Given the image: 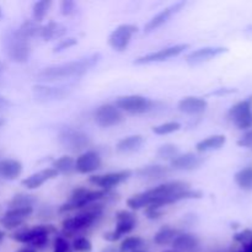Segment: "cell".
Listing matches in <instances>:
<instances>
[{"label":"cell","instance_id":"cell-37","mask_svg":"<svg viewBox=\"0 0 252 252\" xmlns=\"http://www.w3.org/2000/svg\"><path fill=\"white\" fill-rule=\"evenodd\" d=\"M180 154L179 147L176 144H172V143H166V144H162L161 147H159L158 149L157 155L159 159L162 160H169L171 161L174 158H176Z\"/></svg>","mask_w":252,"mask_h":252},{"label":"cell","instance_id":"cell-7","mask_svg":"<svg viewBox=\"0 0 252 252\" xmlns=\"http://www.w3.org/2000/svg\"><path fill=\"white\" fill-rule=\"evenodd\" d=\"M115 229L111 231H107L103 235V239L108 243H116L121 240L125 235L132 233L138 224V218L134 212L132 211H118L115 216Z\"/></svg>","mask_w":252,"mask_h":252},{"label":"cell","instance_id":"cell-13","mask_svg":"<svg viewBox=\"0 0 252 252\" xmlns=\"http://www.w3.org/2000/svg\"><path fill=\"white\" fill-rule=\"evenodd\" d=\"M138 27L132 24H122L116 27L108 36V44L116 52H125L132 42Z\"/></svg>","mask_w":252,"mask_h":252},{"label":"cell","instance_id":"cell-21","mask_svg":"<svg viewBox=\"0 0 252 252\" xmlns=\"http://www.w3.org/2000/svg\"><path fill=\"white\" fill-rule=\"evenodd\" d=\"M207 107H208L207 100L198 96H185L177 102V108L180 112L189 116L202 115L206 112Z\"/></svg>","mask_w":252,"mask_h":252},{"label":"cell","instance_id":"cell-38","mask_svg":"<svg viewBox=\"0 0 252 252\" xmlns=\"http://www.w3.org/2000/svg\"><path fill=\"white\" fill-rule=\"evenodd\" d=\"M73 252H91L93 251V243L86 236H78L71 243Z\"/></svg>","mask_w":252,"mask_h":252},{"label":"cell","instance_id":"cell-20","mask_svg":"<svg viewBox=\"0 0 252 252\" xmlns=\"http://www.w3.org/2000/svg\"><path fill=\"white\" fill-rule=\"evenodd\" d=\"M203 158L199 157L196 153H185L179 154L176 158L170 161V169L179 170V171H193L201 167L203 164Z\"/></svg>","mask_w":252,"mask_h":252},{"label":"cell","instance_id":"cell-1","mask_svg":"<svg viewBox=\"0 0 252 252\" xmlns=\"http://www.w3.org/2000/svg\"><path fill=\"white\" fill-rule=\"evenodd\" d=\"M203 193L198 189H192L191 185L186 181L176 180L160 184L153 189L140 193L133 194L127 199V206L130 211H139L148 206L164 207L179 203L189 199H201Z\"/></svg>","mask_w":252,"mask_h":252},{"label":"cell","instance_id":"cell-18","mask_svg":"<svg viewBox=\"0 0 252 252\" xmlns=\"http://www.w3.org/2000/svg\"><path fill=\"white\" fill-rule=\"evenodd\" d=\"M186 5L185 1H177L175 4H171L170 6L165 7L161 11L158 12L155 16H153L149 21L145 24L144 26V32L145 33H150V32H154L155 30L160 29L161 26H164L175 14L180 12L182 10V7Z\"/></svg>","mask_w":252,"mask_h":252},{"label":"cell","instance_id":"cell-9","mask_svg":"<svg viewBox=\"0 0 252 252\" xmlns=\"http://www.w3.org/2000/svg\"><path fill=\"white\" fill-rule=\"evenodd\" d=\"M115 106L123 113L129 115H143L154 108V101L142 95L121 96L116 100Z\"/></svg>","mask_w":252,"mask_h":252},{"label":"cell","instance_id":"cell-2","mask_svg":"<svg viewBox=\"0 0 252 252\" xmlns=\"http://www.w3.org/2000/svg\"><path fill=\"white\" fill-rule=\"evenodd\" d=\"M100 53H93L84 58L76 59V61L47 66L37 74L36 78L42 81H57L64 80V79L80 78L89 73L100 62Z\"/></svg>","mask_w":252,"mask_h":252},{"label":"cell","instance_id":"cell-8","mask_svg":"<svg viewBox=\"0 0 252 252\" xmlns=\"http://www.w3.org/2000/svg\"><path fill=\"white\" fill-rule=\"evenodd\" d=\"M58 142L62 147L73 153H79L83 150L86 152L91 145L90 137L85 132L71 127H66L59 130Z\"/></svg>","mask_w":252,"mask_h":252},{"label":"cell","instance_id":"cell-53","mask_svg":"<svg viewBox=\"0 0 252 252\" xmlns=\"http://www.w3.org/2000/svg\"><path fill=\"white\" fill-rule=\"evenodd\" d=\"M162 252H176V251H175V250H172V249H171V250H164V251H162Z\"/></svg>","mask_w":252,"mask_h":252},{"label":"cell","instance_id":"cell-50","mask_svg":"<svg viewBox=\"0 0 252 252\" xmlns=\"http://www.w3.org/2000/svg\"><path fill=\"white\" fill-rule=\"evenodd\" d=\"M134 252H149V251H148L147 248H143V249H139V250H137V251H134Z\"/></svg>","mask_w":252,"mask_h":252},{"label":"cell","instance_id":"cell-27","mask_svg":"<svg viewBox=\"0 0 252 252\" xmlns=\"http://www.w3.org/2000/svg\"><path fill=\"white\" fill-rule=\"evenodd\" d=\"M226 137L224 134H214L209 135V137L204 138V139L199 140L196 144V152L199 154H203V153L213 152V150H219L220 148H223V145L225 144Z\"/></svg>","mask_w":252,"mask_h":252},{"label":"cell","instance_id":"cell-46","mask_svg":"<svg viewBox=\"0 0 252 252\" xmlns=\"http://www.w3.org/2000/svg\"><path fill=\"white\" fill-rule=\"evenodd\" d=\"M16 252H37V251L33 250L32 248H29V246H25V248H21L20 250H17Z\"/></svg>","mask_w":252,"mask_h":252},{"label":"cell","instance_id":"cell-29","mask_svg":"<svg viewBox=\"0 0 252 252\" xmlns=\"http://www.w3.org/2000/svg\"><path fill=\"white\" fill-rule=\"evenodd\" d=\"M66 33L65 26L56 21H49L46 25L42 26L41 34L39 37L44 39V41H53V39L61 38L62 36Z\"/></svg>","mask_w":252,"mask_h":252},{"label":"cell","instance_id":"cell-40","mask_svg":"<svg viewBox=\"0 0 252 252\" xmlns=\"http://www.w3.org/2000/svg\"><path fill=\"white\" fill-rule=\"evenodd\" d=\"M76 44H78V39H76L75 37H66V38L61 39V41L54 46L53 53H61V52L71 48V47L76 46Z\"/></svg>","mask_w":252,"mask_h":252},{"label":"cell","instance_id":"cell-22","mask_svg":"<svg viewBox=\"0 0 252 252\" xmlns=\"http://www.w3.org/2000/svg\"><path fill=\"white\" fill-rule=\"evenodd\" d=\"M58 175L59 174L53 169V167H44V169L39 170V171L25 177V179L21 181V185L25 187V189H31V191L32 189H38L39 187L43 186L46 182L56 179Z\"/></svg>","mask_w":252,"mask_h":252},{"label":"cell","instance_id":"cell-32","mask_svg":"<svg viewBox=\"0 0 252 252\" xmlns=\"http://www.w3.org/2000/svg\"><path fill=\"white\" fill-rule=\"evenodd\" d=\"M41 30H42V25L38 24V22L33 21V20L31 19V20H25V21L20 25L19 29H17V32H19L22 37H25V38L31 41V38H34V37L41 34Z\"/></svg>","mask_w":252,"mask_h":252},{"label":"cell","instance_id":"cell-49","mask_svg":"<svg viewBox=\"0 0 252 252\" xmlns=\"http://www.w3.org/2000/svg\"><path fill=\"white\" fill-rule=\"evenodd\" d=\"M5 239V233L2 230H0V243Z\"/></svg>","mask_w":252,"mask_h":252},{"label":"cell","instance_id":"cell-51","mask_svg":"<svg viewBox=\"0 0 252 252\" xmlns=\"http://www.w3.org/2000/svg\"><path fill=\"white\" fill-rule=\"evenodd\" d=\"M4 125H5V121L2 120V118H0V127H2Z\"/></svg>","mask_w":252,"mask_h":252},{"label":"cell","instance_id":"cell-6","mask_svg":"<svg viewBox=\"0 0 252 252\" xmlns=\"http://www.w3.org/2000/svg\"><path fill=\"white\" fill-rule=\"evenodd\" d=\"M2 48L7 58L17 64L27 63L32 53L31 41L22 37L17 30H11L4 34Z\"/></svg>","mask_w":252,"mask_h":252},{"label":"cell","instance_id":"cell-25","mask_svg":"<svg viewBox=\"0 0 252 252\" xmlns=\"http://www.w3.org/2000/svg\"><path fill=\"white\" fill-rule=\"evenodd\" d=\"M24 165L16 159H4L0 161V177L7 181H15L21 176Z\"/></svg>","mask_w":252,"mask_h":252},{"label":"cell","instance_id":"cell-17","mask_svg":"<svg viewBox=\"0 0 252 252\" xmlns=\"http://www.w3.org/2000/svg\"><path fill=\"white\" fill-rule=\"evenodd\" d=\"M101 165H102L101 155L96 150H86L79 154L75 159V171L83 175L94 174L101 169Z\"/></svg>","mask_w":252,"mask_h":252},{"label":"cell","instance_id":"cell-52","mask_svg":"<svg viewBox=\"0 0 252 252\" xmlns=\"http://www.w3.org/2000/svg\"><path fill=\"white\" fill-rule=\"evenodd\" d=\"M2 15H4V14H2V7L0 6V19H1V17H2Z\"/></svg>","mask_w":252,"mask_h":252},{"label":"cell","instance_id":"cell-48","mask_svg":"<svg viewBox=\"0 0 252 252\" xmlns=\"http://www.w3.org/2000/svg\"><path fill=\"white\" fill-rule=\"evenodd\" d=\"M4 71H5V63L4 62L0 61V76L2 75V73H4Z\"/></svg>","mask_w":252,"mask_h":252},{"label":"cell","instance_id":"cell-12","mask_svg":"<svg viewBox=\"0 0 252 252\" xmlns=\"http://www.w3.org/2000/svg\"><path fill=\"white\" fill-rule=\"evenodd\" d=\"M132 170H120V171L107 172V174L91 175L89 177V182L102 191H112L118 185L123 184L129 177H132Z\"/></svg>","mask_w":252,"mask_h":252},{"label":"cell","instance_id":"cell-35","mask_svg":"<svg viewBox=\"0 0 252 252\" xmlns=\"http://www.w3.org/2000/svg\"><path fill=\"white\" fill-rule=\"evenodd\" d=\"M52 0H41V1H36L32 6V20L38 24H41L49 12V9L52 6Z\"/></svg>","mask_w":252,"mask_h":252},{"label":"cell","instance_id":"cell-5","mask_svg":"<svg viewBox=\"0 0 252 252\" xmlns=\"http://www.w3.org/2000/svg\"><path fill=\"white\" fill-rule=\"evenodd\" d=\"M110 192L111 191H102V189H89L86 187L79 186L73 189L69 199L59 207L58 212L62 214L70 213V212L75 211L79 212L80 209L85 208V207L106 199Z\"/></svg>","mask_w":252,"mask_h":252},{"label":"cell","instance_id":"cell-3","mask_svg":"<svg viewBox=\"0 0 252 252\" xmlns=\"http://www.w3.org/2000/svg\"><path fill=\"white\" fill-rule=\"evenodd\" d=\"M103 204L101 202L80 209L75 216L65 218L62 221V233L64 238H74L93 228L103 216Z\"/></svg>","mask_w":252,"mask_h":252},{"label":"cell","instance_id":"cell-23","mask_svg":"<svg viewBox=\"0 0 252 252\" xmlns=\"http://www.w3.org/2000/svg\"><path fill=\"white\" fill-rule=\"evenodd\" d=\"M172 250L176 252H199L201 240L197 235L191 233H180L174 243L171 244Z\"/></svg>","mask_w":252,"mask_h":252},{"label":"cell","instance_id":"cell-24","mask_svg":"<svg viewBox=\"0 0 252 252\" xmlns=\"http://www.w3.org/2000/svg\"><path fill=\"white\" fill-rule=\"evenodd\" d=\"M171 169L170 166L161 164H153L143 166L137 170V175L139 179L147 180V181H157L166 177L170 174Z\"/></svg>","mask_w":252,"mask_h":252},{"label":"cell","instance_id":"cell-43","mask_svg":"<svg viewBox=\"0 0 252 252\" xmlns=\"http://www.w3.org/2000/svg\"><path fill=\"white\" fill-rule=\"evenodd\" d=\"M234 240L244 246L249 245L252 241V230H250V229H245V230L235 234V235H234Z\"/></svg>","mask_w":252,"mask_h":252},{"label":"cell","instance_id":"cell-28","mask_svg":"<svg viewBox=\"0 0 252 252\" xmlns=\"http://www.w3.org/2000/svg\"><path fill=\"white\" fill-rule=\"evenodd\" d=\"M180 233L181 231L177 230L176 228H172L171 225H164L154 234V243L158 246L171 245Z\"/></svg>","mask_w":252,"mask_h":252},{"label":"cell","instance_id":"cell-11","mask_svg":"<svg viewBox=\"0 0 252 252\" xmlns=\"http://www.w3.org/2000/svg\"><path fill=\"white\" fill-rule=\"evenodd\" d=\"M94 120L101 128L116 127L125 121V113L116 107L115 103H103L96 108Z\"/></svg>","mask_w":252,"mask_h":252},{"label":"cell","instance_id":"cell-31","mask_svg":"<svg viewBox=\"0 0 252 252\" xmlns=\"http://www.w3.org/2000/svg\"><path fill=\"white\" fill-rule=\"evenodd\" d=\"M234 181L243 191H252V166H246L234 175Z\"/></svg>","mask_w":252,"mask_h":252},{"label":"cell","instance_id":"cell-10","mask_svg":"<svg viewBox=\"0 0 252 252\" xmlns=\"http://www.w3.org/2000/svg\"><path fill=\"white\" fill-rule=\"evenodd\" d=\"M189 48V43L174 44V46L165 47V48L159 49V51L157 52H150V53L144 54V56L138 57L133 63L137 64V65H147V64L160 63V62L169 61V59L175 58V57H179L180 54L184 53V52Z\"/></svg>","mask_w":252,"mask_h":252},{"label":"cell","instance_id":"cell-39","mask_svg":"<svg viewBox=\"0 0 252 252\" xmlns=\"http://www.w3.org/2000/svg\"><path fill=\"white\" fill-rule=\"evenodd\" d=\"M53 252H73L71 244L64 236H56L53 241Z\"/></svg>","mask_w":252,"mask_h":252},{"label":"cell","instance_id":"cell-33","mask_svg":"<svg viewBox=\"0 0 252 252\" xmlns=\"http://www.w3.org/2000/svg\"><path fill=\"white\" fill-rule=\"evenodd\" d=\"M37 199L33 194L17 193L10 199L9 209L11 208H33Z\"/></svg>","mask_w":252,"mask_h":252},{"label":"cell","instance_id":"cell-15","mask_svg":"<svg viewBox=\"0 0 252 252\" xmlns=\"http://www.w3.org/2000/svg\"><path fill=\"white\" fill-rule=\"evenodd\" d=\"M251 102V100L240 101L229 110L228 118L239 129H249L252 127Z\"/></svg>","mask_w":252,"mask_h":252},{"label":"cell","instance_id":"cell-16","mask_svg":"<svg viewBox=\"0 0 252 252\" xmlns=\"http://www.w3.org/2000/svg\"><path fill=\"white\" fill-rule=\"evenodd\" d=\"M33 213V208H11L7 209L0 218V224L7 230H17Z\"/></svg>","mask_w":252,"mask_h":252},{"label":"cell","instance_id":"cell-14","mask_svg":"<svg viewBox=\"0 0 252 252\" xmlns=\"http://www.w3.org/2000/svg\"><path fill=\"white\" fill-rule=\"evenodd\" d=\"M34 98L41 102L65 100L71 95V89L65 86H49L46 84H37L32 88Z\"/></svg>","mask_w":252,"mask_h":252},{"label":"cell","instance_id":"cell-42","mask_svg":"<svg viewBox=\"0 0 252 252\" xmlns=\"http://www.w3.org/2000/svg\"><path fill=\"white\" fill-rule=\"evenodd\" d=\"M144 214L150 220H158L164 216V208L158 206H148L147 208H144Z\"/></svg>","mask_w":252,"mask_h":252},{"label":"cell","instance_id":"cell-4","mask_svg":"<svg viewBox=\"0 0 252 252\" xmlns=\"http://www.w3.org/2000/svg\"><path fill=\"white\" fill-rule=\"evenodd\" d=\"M57 228L49 224H41V225H33L31 228L17 229L16 231L11 234L10 238L19 244H24L33 250H41L48 245L49 236L51 234H56Z\"/></svg>","mask_w":252,"mask_h":252},{"label":"cell","instance_id":"cell-45","mask_svg":"<svg viewBox=\"0 0 252 252\" xmlns=\"http://www.w3.org/2000/svg\"><path fill=\"white\" fill-rule=\"evenodd\" d=\"M10 106H12V102L9 100V98H6L5 96L0 95V108H7L10 107Z\"/></svg>","mask_w":252,"mask_h":252},{"label":"cell","instance_id":"cell-34","mask_svg":"<svg viewBox=\"0 0 252 252\" xmlns=\"http://www.w3.org/2000/svg\"><path fill=\"white\" fill-rule=\"evenodd\" d=\"M147 243H145L144 239L142 236H128V238L123 239L121 241L120 246H118L117 251L118 252H134L139 249L145 248Z\"/></svg>","mask_w":252,"mask_h":252},{"label":"cell","instance_id":"cell-26","mask_svg":"<svg viewBox=\"0 0 252 252\" xmlns=\"http://www.w3.org/2000/svg\"><path fill=\"white\" fill-rule=\"evenodd\" d=\"M144 144V137L140 134H132L122 138L116 144V150L120 154H130V153L138 152Z\"/></svg>","mask_w":252,"mask_h":252},{"label":"cell","instance_id":"cell-41","mask_svg":"<svg viewBox=\"0 0 252 252\" xmlns=\"http://www.w3.org/2000/svg\"><path fill=\"white\" fill-rule=\"evenodd\" d=\"M76 2L74 0H63L59 2V9L63 16H71L76 12Z\"/></svg>","mask_w":252,"mask_h":252},{"label":"cell","instance_id":"cell-30","mask_svg":"<svg viewBox=\"0 0 252 252\" xmlns=\"http://www.w3.org/2000/svg\"><path fill=\"white\" fill-rule=\"evenodd\" d=\"M58 174L70 175L75 171V159L70 155H63L52 162V166Z\"/></svg>","mask_w":252,"mask_h":252},{"label":"cell","instance_id":"cell-19","mask_svg":"<svg viewBox=\"0 0 252 252\" xmlns=\"http://www.w3.org/2000/svg\"><path fill=\"white\" fill-rule=\"evenodd\" d=\"M228 51L229 49L226 47H203V48H198L196 51H192L189 54H186L185 56V62L189 64V65H198V64L204 63V62L212 61V59L226 53Z\"/></svg>","mask_w":252,"mask_h":252},{"label":"cell","instance_id":"cell-36","mask_svg":"<svg viewBox=\"0 0 252 252\" xmlns=\"http://www.w3.org/2000/svg\"><path fill=\"white\" fill-rule=\"evenodd\" d=\"M181 123L175 122V121H170V122L161 123V125H158L153 127V133H155L157 135H169L172 134L175 132H179L181 129Z\"/></svg>","mask_w":252,"mask_h":252},{"label":"cell","instance_id":"cell-47","mask_svg":"<svg viewBox=\"0 0 252 252\" xmlns=\"http://www.w3.org/2000/svg\"><path fill=\"white\" fill-rule=\"evenodd\" d=\"M101 252H118L116 250V248H113V246H108V248H105Z\"/></svg>","mask_w":252,"mask_h":252},{"label":"cell","instance_id":"cell-44","mask_svg":"<svg viewBox=\"0 0 252 252\" xmlns=\"http://www.w3.org/2000/svg\"><path fill=\"white\" fill-rule=\"evenodd\" d=\"M236 144L241 148H245V149L252 150V129H249L248 132H245L243 134V137L238 140Z\"/></svg>","mask_w":252,"mask_h":252}]
</instances>
